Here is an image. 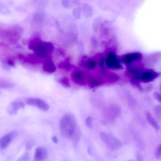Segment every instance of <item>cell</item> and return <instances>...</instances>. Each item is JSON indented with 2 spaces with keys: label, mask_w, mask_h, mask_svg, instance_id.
I'll list each match as a JSON object with an SVG mask.
<instances>
[{
  "label": "cell",
  "mask_w": 161,
  "mask_h": 161,
  "mask_svg": "<svg viewBox=\"0 0 161 161\" xmlns=\"http://www.w3.org/2000/svg\"><path fill=\"white\" fill-rule=\"evenodd\" d=\"M105 63L107 66L109 68L119 69L122 68L119 59L113 52H110L107 54Z\"/></svg>",
  "instance_id": "277c9868"
},
{
  "label": "cell",
  "mask_w": 161,
  "mask_h": 161,
  "mask_svg": "<svg viewBox=\"0 0 161 161\" xmlns=\"http://www.w3.org/2000/svg\"><path fill=\"white\" fill-rule=\"evenodd\" d=\"M88 152L89 153V154H91V149H90V147H88Z\"/></svg>",
  "instance_id": "83f0119b"
},
{
  "label": "cell",
  "mask_w": 161,
  "mask_h": 161,
  "mask_svg": "<svg viewBox=\"0 0 161 161\" xmlns=\"http://www.w3.org/2000/svg\"><path fill=\"white\" fill-rule=\"evenodd\" d=\"M155 156L157 159H159L161 156V145L160 144L156 148L155 152Z\"/></svg>",
  "instance_id": "ffe728a7"
},
{
  "label": "cell",
  "mask_w": 161,
  "mask_h": 161,
  "mask_svg": "<svg viewBox=\"0 0 161 161\" xmlns=\"http://www.w3.org/2000/svg\"><path fill=\"white\" fill-rule=\"evenodd\" d=\"M29 159V155L28 153L23 154L16 161H28Z\"/></svg>",
  "instance_id": "44dd1931"
},
{
  "label": "cell",
  "mask_w": 161,
  "mask_h": 161,
  "mask_svg": "<svg viewBox=\"0 0 161 161\" xmlns=\"http://www.w3.org/2000/svg\"><path fill=\"white\" fill-rule=\"evenodd\" d=\"M82 66L89 70H92L96 67V64L93 59H89L82 63Z\"/></svg>",
  "instance_id": "e0dca14e"
},
{
  "label": "cell",
  "mask_w": 161,
  "mask_h": 161,
  "mask_svg": "<svg viewBox=\"0 0 161 161\" xmlns=\"http://www.w3.org/2000/svg\"><path fill=\"white\" fill-rule=\"evenodd\" d=\"M101 140L106 146L112 150H116L122 146L121 141L114 136L104 132L100 133Z\"/></svg>",
  "instance_id": "3957f363"
},
{
  "label": "cell",
  "mask_w": 161,
  "mask_h": 161,
  "mask_svg": "<svg viewBox=\"0 0 161 161\" xmlns=\"http://www.w3.org/2000/svg\"><path fill=\"white\" fill-rule=\"evenodd\" d=\"M26 146L28 149H30L32 146V142H29L27 143Z\"/></svg>",
  "instance_id": "484cf974"
},
{
  "label": "cell",
  "mask_w": 161,
  "mask_h": 161,
  "mask_svg": "<svg viewBox=\"0 0 161 161\" xmlns=\"http://www.w3.org/2000/svg\"><path fill=\"white\" fill-rule=\"evenodd\" d=\"M48 152L47 149L45 147H38L36 148L34 154L35 161H43L48 156Z\"/></svg>",
  "instance_id": "30bf717a"
},
{
  "label": "cell",
  "mask_w": 161,
  "mask_h": 161,
  "mask_svg": "<svg viewBox=\"0 0 161 161\" xmlns=\"http://www.w3.org/2000/svg\"><path fill=\"white\" fill-rule=\"evenodd\" d=\"M146 114L149 123L156 131H158L159 129V126L156 120L149 113L147 112Z\"/></svg>",
  "instance_id": "2e32d148"
},
{
  "label": "cell",
  "mask_w": 161,
  "mask_h": 161,
  "mask_svg": "<svg viewBox=\"0 0 161 161\" xmlns=\"http://www.w3.org/2000/svg\"><path fill=\"white\" fill-rule=\"evenodd\" d=\"M17 135V133L13 131L5 135L0 139V148L4 149L6 148L9 144L13 138Z\"/></svg>",
  "instance_id": "9c48e42d"
},
{
  "label": "cell",
  "mask_w": 161,
  "mask_h": 161,
  "mask_svg": "<svg viewBox=\"0 0 161 161\" xmlns=\"http://www.w3.org/2000/svg\"><path fill=\"white\" fill-rule=\"evenodd\" d=\"M24 107L25 104L23 102L16 101L11 102L9 105L7 110L10 115H13L16 114L19 109L23 108Z\"/></svg>",
  "instance_id": "8fae6325"
},
{
  "label": "cell",
  "mask_w": 161,
  "mask_h": 161,
  "mask_svg": "<svg viewBox=\"0 0 161 161\" xmlns=\"http://www.w3.org/2000/svg\"><path fill=\"white\" fill-rule=\"evenodd\" d=\"M60 130L62 135L66 138H71L77 141L80 131L74 116L70 113L64 114L59 123Z\"/></svg>",
  "instance_id": "6da1fadb"
},
{
  "label": "cell",
  "mask_w": 161,
  "mask_h": 161,
  "mask_svg": "<svg viewBox=\"0 0 161 161\" xmlns=\"http://www.w3.org/2000/svg\"><path fill=\"white\" fill-rule=\"evenodd\" d=\"M128 161H134L133 160H129Z\"/></svg>",
  "instance_id": "f1b7e54d"
},
{
  "label": "cell",
  "mask_w": 161,
  "mask_h": 161,
  "mask_svg": "<svg viewBox=\"0 0 161 161\" xmlns=\"http://www.w3.org/2000/svg\"><path fill=\"white\" fill-rule=\"evenodd\" d=\"M158 75L157 72L153 70H145L139 75L140 80L145 83L150 82L156 78Z\"/></svg>",
  "instance_id": "ba28073f"
},
{
  "label": "cell",
  "mask_w": 161,
  "mask_h": 161,
  "mask_svg": "<svg viewBox=\"0 0 161 161\" xmlns=\"http://www.w3.org/2000/svg\"><path fill=\"white\" fill-rule=\"evenodd\" d=\"M58 81L63 87L66 88H69L71 85L69 79L66 77L64 76L59 78Z\"/></svg>",
  "instance_id": "ac0fdd59"
},
{
  "label": "cell",
  "mask_w": 161,
  "mask_h": 161,
  "mask_svg": "<svg viewBox=\"0 0 161 161\" xmlns=\"http://www.w3.org/2000/svg\"><path fill=\"white\" fill-rule=\"evenodd\" d=\"M142 58L141 54L135 52L129 53L123 55L122 61L125 64L128 65L134 62L140 60Z\"/></svg>",
  "instance_id": "52a82bcc"
},
{
  "label": "cell",
  "mask_w": 161,
  "mask_h": 161,
  "mask_svg": "<svg viewBox=\"0 0 161 161\" xmlns=\"http://www.w3.org/2000/svg\"><path fill=\"white\" fill-rule=\"evenodd\" d=\"M14 84L11 81L3 78H0V88L10 89L13 88Z\"/></svg>",
  "instance_id": "9a60e30c"
},
{
  "label": "cell",
  "mask_w": 161,
  "mask_h": 161,
  "mask_svg": "<svg viewBox=\"0 0 161 161\" xmlns=\"http://www.w3.org/2000/svg\"><path fill=\"white\" fill-rule=\"evenodd\" d=\"M137 161H142V159L141 156L138 154L137 156Z\"/></svg>",
  "instance_id": "4316f807"
},
{
  "label": "cell",
  "mask_w": 161,
  "mask_h": 161,
  "mask_svg": "<svg viewBox=\"0 0 161 161\" xmlns=\"http://www.w3.org/2000/svg\"><path fill=\"white\" fill-rule=\"evenodd\" d=\"M1 94V92H0V95Z\"/></svg>",
  "instance_id": "f546056e"
},
{
  "label": "cell",
  "mask_w": 161,
  "mask_h": 161,
  "mask_svg": "<svg viewBox=\"0 0 161 161\" xmlns=\"http://www.w3.org/2000/svg\"><path fill=\"white\" fill-rule=\"evenodd\" d=\"M19 58L23 59L25 62L32 64L38 63L41 61L39 58L35 54H30L25 57L20 55Z\"/></svg>",
  "instance_id": "5bb4252c"
},
{
  "label": "cell",
  "mask_w": 161,
  "mask_h": 161,
  "mask_svg": "<svg viewBox=\"0 0 161 161\" xmlns=\"http://www.w3.org/2000/svg\"><path fill=\"white\" fill-rule=\"evenodd\" d=\"M27 104L38 108L40 110L46 111L48 110L49 106L44 100L38 98L29 97L26 100Z\"/></svg>",
  "instance_id": "5b68a950"
},
{
  "label": "cell",
  "mask_w": 161,
  "mask_h": 161,
  "mask_svg": "<svg viewBox=\"0 0 161 161\" xmlns=\"http://www.w3.org/2000/svg\"><path fill=\"white\" fill-rule=\"evenodd\" d=\"M58 66L60 68L63 69L67 70L70 69L72 67L71 64L67 59L60 63L58 65Z\"/></svg>",
  "instance_id": "d6986e66"
},
{
  "label": "cell",
  "mask_w": 161,
  "mask_h": 161,
  "mask_svg": "<svg viewBox=\"0 0 161 161\" xmlns=\"http://www.w3.org/2000/svg\"><path fill=\"white\" fill-rule=\"evenodd\" d=\"M43 69L44 71L48 73H53L56 70V67L50 57L45 59L43 63Z\"/></svg>",
  "instance_id": "7c38bea8"
},
{
  "label": "cell",
  "mask_w": 161,
  "mask_h": 161,
  "mask_svg": "<svg viewBox=\"0 0 161 161\" xmlns=\"http://www.w3.org/2000/svg\"><path fill=\"white\" fill-rule=\"evenodd\" d=\"M87 82L91 87H95L102 84L103 81L101 78L89 75L86 77Z\"/></svg>",
  "instance_id": "4fadbf2b"
},
{
  "label": "cell",
  "mask_w": 161,
  "mask_h": 161,
  "mask_svg": "<svg viewBox=\"0 0 161 161\" xmlns=\"http://www.w3.org/2000/svg\"><path fill=\"white\" fill-rule=\"evenodd\" d=\"M29 47L38 58L45 59L50 57L54 49L52 43L42 42L38 38L34 39L31 42Z\"/></svg>",
  "instance_id": "7a4b0ae2"
},
{
  "label": "cell",
  "mask_w": 161,
  "mask_h": 161,
  "mask_svg": "<svg viewBox=\"0 0 161 161\" xmlns=\"http://www.w3.org/2000/svg\"><path fill=\"white\" fill-rule=\"evenodd\" d=\"M53 141L55 143H57L58 142V140L57 137L55 136H53L52 137Z\"/></svg>",
  "instance_id": "d4e9b609"
},
{
  "label": "cell",
  "mask_w": 161,
  "mask_h": 161,
  "mask_svg": "<svg viewBox=\"0 0 161 161\" xmlns=\"http://www.w3.org/2000/svg\"><path fill=\"white\" fill-rule=\"evenodd\" d=\"M7 64L9 66L14 67V63L13 61L12 60H9L7 62Z\"/></svg>",
  "instance_id": "603a6c76"
},
{
  "label": "cell",
  "mask_w": 161,
  "mask_h": 161,
  "mask_svg": "<svg viewBox=\"0 0 161 161\" xmlns=\"http://www.w3.org/2000/svg\"><path fill=\"white\" fill-rule=\"evenodd\" d=\"M92 118L91 117H89L86 119V123L88 127L91 128L92 127Z\"/></svg>",
  "instance_id": "7402d4cb"
},
{
  "label": "cell",
  "mask_w": 161,
  "mask_h": 161,
  "mask_svg": "<svg viewBox=\"0 0 161 161\" xmlns=\"http://www.w3.org/2000/svg\"><path fill=\"white\" fill-rule=\"evenodd\" d=\"M154 96L155 98L158 100V101H160V96L158 93L156 92L154 94Z\"/></svg>",
  "instance_id": "cb8c5ba5"
},
{
  "label": "cell",
  "mask_w": 161,
  "mask_h": 161,
  "mask_svg": "<svg viewBox=\"0 0 161 161\" xmlns=\"http://www.w3.org/2000/svg\"><path fill=\"white\" fill-rule=\"evenodd\" d=\"M86 77L85 73L80 70H75L71 74V77L73 81L75 83L81 85L86 84Z\"/></svg>",
  "instance_id": "8992f818"
}]
</instances>
